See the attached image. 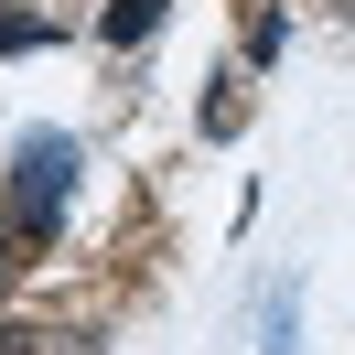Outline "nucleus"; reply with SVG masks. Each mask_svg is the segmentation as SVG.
<instances>
[{
  "label": "nucleus",
  "mask_w": 355,
  "mask_h": 355,
  "mask_svg": "<svg viewBox=\"0 0 355 355\" xmlns=\"http://www.w3.org/2000/svg\"><path fill=\"white\" fill-rule=\"evenodd\" d=\"M259 355H302V291H269V312H259Z\"/></svg>",
  "instance_id": "nucleus-3"
},
{
  "label": "nucleus",
  "mask_w": 355,
  "mask_h": 355,
  "mask_svg": "<svg viewBox=\"0 0 355 355\" xmlns=\"http://www.w3.org/2000/svg\"><path fill=\"white\" fill-rule=\"evenodd\" d=\"M65 205H76V130H22V151H11V194H0V237L33 259V248L65 237Z\"/></svg>",
  "instance_id": "nucleus-1"
},
{
  "label": "nucleus",
  "mask_w": 355,
  "mask_h": 355,
  "mask_svg": "<svg viewBox=\"0 0 355 355\" xmlns=\"http://www.w3.org/2000/svg\"><path fill=\"white\" fill-rule=\"evenodd\" d=\"M162 11H173V0H97V44H108V54L151 44V33H162Z\"/></svg>",
  "instance_id": "nucleus-2"
},
{
  "label": "nucleus",
  "mask_w": 355,
  "mask_h": 355,
  "mask_svg": "<svg viewBox=\"0 0 355 355\" xmlns=\"http://www.w3.org/2000/svg\"><path fill=\"white\" fill-rule=\"evenodd\" d=\"M54 44V22L33 11V0H0V54H44Z\"/></svg>",
  "instance_id": "nucleus-4"
}]
</instances>
